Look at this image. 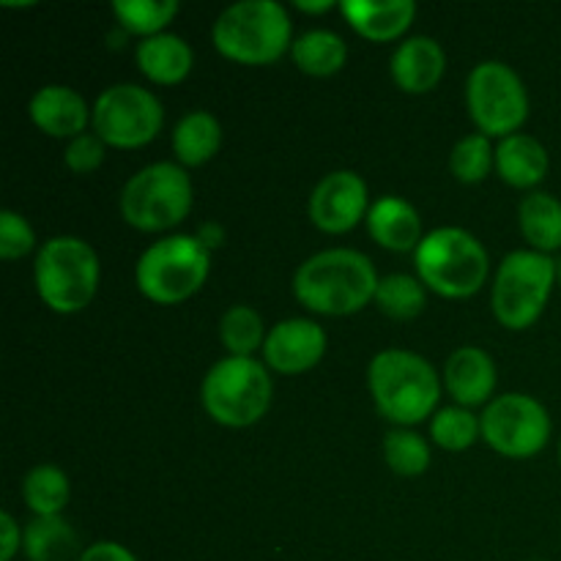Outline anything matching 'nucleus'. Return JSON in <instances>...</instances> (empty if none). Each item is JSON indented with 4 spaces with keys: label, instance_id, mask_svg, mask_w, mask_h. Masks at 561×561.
<instances>
[{
    "label": "nucleus",
    "instance_id": "f257e3e1",
    "mask_svg": "<svg viewBox=\"0 0 561 561\" xmlns=\"http://www.w3.org/2000/svg\"><path fill=\"white\" fill-rule=\"evenodd\" d=\"M376 266L356 250H323L307 257L294 274V296L318 316H354L376 301Z\"/></svg>",
    "mask_w": 561,
    "mask_h": 561
},
{
    "label": "nucleus",
    "instance_id": "f03ea898",
    "mask_svg": "<svg viewBox=\"0 0 561 561\" xmlns=\"http://www.w3.org/2000/svg\"><path fill=\"white\" fill-rule=\"evenodd\" d=\"M367 389L389 422L411 427L436 414L442 381L433 365L403 348H387L367 367Z\"/></svg>",
    "mask_w": 561,
    "mask_h": 561
},
{
    "label": "nucleus",
    "instance_id": "7ed1b4c3",
    "mask_svg": "<svg viewBox=\"0 0 561 561\" xmlns=\"http://www.w3.org/2000/svg\"><path fill=\"white\" fill-rule=\"evenodd\" d=\"M290 16L277 0H244L219 14L211 27V42L222 58L241 66L277 64L290 42Z\"/></svg>",
    "mask_w": 561,
    "mask_h": 561
},
{
    "label": "nucleus",
    "instance_id": "20e7f679",
    "mask_svg": "<svg viewBox=\"0 0 561 561\" xmlns=\"http://www.w3.org/2000/svg\"><path fill=\"white\" fill-rule=\"evenodd\" d=\"M96 250L77 236H55L44 241L33 263V283L44 305L58 316H75L93 301L99 288Z\"/></svg>",
    "mask_w": 561,
    "mask_h": 561
},
{
    "label": "nucleus",
    "instance_id": "39448f33",
    "mask_svg": "<svg viewBox=\"0 0 561 561\" xmlns=\"http://www.w3.org/2000/svg\"><path fill=\"white\" fill-rule=\"evenodd\" d=\"M422 285L444 299H469L485 285L491 261L477 236L463 228H438L414 252Z\"/></svg>",
    "mask_w": 561,
    "mask_h": 561
},
{
    "label": "nucleus",
    "instance_id": "423d86ee",
    "mask_svg": "<svg viewBox=\"0 0 561 561\" xmlns=\"http://www.w3.org/2000/svg\"><path fill=\"white\" fill-rule=\"evenodd\" d=\"M274 383L266 365L244 356L219 359L201 387L203 409L217 425L250 427L266 416Z\"/></svg>",
    "mask_w": 561,
    "mask_h": 561
},
{
    "label": "nucleus",
    "instance_id": "0eeeda50",
    "mask_svg": "<svg viewBox=\"0 0 561 561\" xmlns=\"http://www.w3.org/2000/svg\"><path fill=\"white\" fill-rule=\"evenodd\" d=\"M211 252L197 236H168L140 255L135 268L137 288L153 305H181L206 285Z\"/></svg>",
    "mask_w": 561,
    "mask_h": 561
},
{
    "label": "nucleus",
    "instance_id": "6e6552de",
    "mask_svg": "<svg viewBox=\"0 0 561 561\" xmlns=\"http://www.w3.org/2000/svg\"><path fill=\"white\" fill-rule=\"evenodd\" d=\"M192 211V181L175 162H153L137 170L121 190V217L142 233H162Z\"/></svg>",
    "mask_w": 561,
    "mask_h": 561
},
{
    "label": "nucleus",
    "instance_id": "1a4fd4ad",
    "mask_svg": "<svg viewBox=\"0 0 561 561\" xmlns=\"http://www.w3.org/2000/svg\"><path fill=\"white\" fill-rule=\"evenodd\" d=\"M557 285V263L535 250L510 252L499 266L491 290L496 321L510 332H524L540 321Z\"/></svg>",
    "mask_w": 561,
    "mask_h": 561
},
{
    "label": "nucleus",
    "instance_id": "9d476101",
    "mask_svg": "<svg viewBox=\"0 0 561 561\" xmlns=\"http://www.w3.org/2000/svg\"><path fill=\"white\" fill-rule=\"evenodd\" d=\"M466 104L480 135H518L529 118V93L524 80L502 60H482L466 80Z\"/></svg>",
    "mask_w": 561,
    "mask_h": 561
},
{
    "label": "nucleus",
    "instance_id": "9b49d317",
    "mask_svg": "<svg viewBox=\"0 0 561 561\" xmlns=\"http://www.w3.org/2000/svg\"><path fill=\"white\" fill-rule=\"evenodd\" d=\"M93 131L110 148H142L162 131V102L148 88L121 82L99 93L93 102Z\"/></svg>",
    "mask_w": 561,
    "mask_h": 561
},
{
    "label": "nucleus",
    "instance_id": "f8f14e48",
    "mask_svg": "<svg viewBox=\"0 0 561 561\" xmlns=\"http://www.w3.org/2000/svg\"><path fill=\"white\" fill-rule=\"evenodd\" d=\"M482 438L493 453L513 460L535 458L551 438V416L540 400L510 392L491 400L480 416Z\"/></svg>",
    "mask_w": 561,
    "mask_h": 561
},
{
    "label": "nucleus",
    "instance_id": "ddd939ff",
    "mask_svg": "<svg viewBox=\"0 0 561 561\" xmlns=\"http://www.w3.org/2000/svg\"><path fill=\"white\" fill-rule=\"evenodd\" d=\"M370 211L367 184L354 170H334L323 175L310 195V219L318 230L329 236H343L354 230Z\"/></svg>",
    "mask_w": 561,
    "mask_h": 561
},
{
    "label": "nucleus",
    "instance_id": "4468645a",
    "mask_svg": "<svg viewBox=\"0 0 561 561\" xmlns=\"http://www.w3.org/2000/svg\"><path fill=\"white\" fill-rule=\"evenodd\" d=\"M327 354V332L310 318H288L268 329L263 362L279 376H301Z\"/></svg>",
    "mask_w": 561,
    "mask_h": 561
},
{
    "label": "nucleus",
    "instance_id": "2eb2a0df",
    "mask_svg": "<svg viewBox=\"0 0 561 561\" xmlns=\"http://www.w3.org/2000/svg\"><path fill=\"white\" fill-rule=\"evenodd\" d=\"M27 113L38 131H44L47 137H58V140H75V137L85 135L88 124L93 121V110H88L85 99L75 88L66 85L38 88Z\"/></svg>",
    "mask_w": 561,
    "mask_h": 561
},
{
    "label": "nucleus",
    "instance_id": "dca6fc26",
    "mask_svg": "<svg viewBox=\"0 0 561 561\" xmlns=\"http://www.w3.org/2000/svg\"><path fill=\"white\" fill-rule=\"evenodd\" d=\"M392 80L405 93H431L447 71V55L442 44L431 36H411L394 49Z\"/></svg>",
    "mask_w": 561,
    "mask_h": 561
},
{
    "label": "nucleus",
    "instance_id": "f3484780",
    "mask_svg": "<svg viewBox=\"0 0 561 561\" xmlns=\"http://www.w3.org/2000/svg\"><path fill=\"white\" fill-rule=\"evenodd\" d=\"M444 387L453 394L455 403L474 409V405L488 403L496 392V365L482 348L463 345L444 365Z\"/></svg>",
    "mask_w": 561,
    "mask_h": 561
},
{
    "label": "nucleus",
    "instance_id": "a211bd4d",
    "mask_svg": "<svg viewBox=\"0 0 561 561\" xmlns=\"http://www.w3.org/2000/svg\"><path fill=\"white\" fill-rule=\"evenodd\" d=\"M340 14L367 42H394L416 16L414 0H343Z\"/></svg>",
    "mask_w": 561,
    "mask_h": 561
},
{
    "label": "nucleus",
    "instance_id": "6ab92c4d",
    "mask_svg": "<svg viewBox=\"0 0 561 561\" xmlns=\"http://www.w3.org/2000/svg\"><path fill=\"white\" fill-rule=\"evenodd\" d=\"M365 222L373 241L389 252H416V247L425 239L420 211L403 197H378L367 211Z\"/></svg>",
    "mask_w": 561,
    "mask_h": 561
},
{
    "label": "nucleus",
    "instance_id": "aec40b11",
    "mask_svg": "<svg viewBox=\"0 0 561 561\" xmlns=\"http://www.w3.org/2000/svg\"><path fill=\"white\" fill-rule=\"evenodd\" d=\"M135 58L142 75L157 85H179L190 77L192 64H195L190 44L173 33L142 38L135 49Z\"/></svg>",
    "mask_w": 561,
    "mask_h": 561
},
{
    "label": "nucleus",
    "instance_id": "412c9836",
    "mask_svg": "<svg viewBox=\"0 0 561 561\" xmlns=\"http://www.w3.org/2000/svg\"><path fill=\"white\" fill-rule=\"evenodd\" d=\"M548 151L537 137L510 135L496 148V173L515 190H531L548 175Z\"/></svg>",
    "mask_w": 561,
    "mask_h": 561
},
{
    "label": "nucleus",
    "instance_id": "4be33fe9",
    "mask_svg": "<svg viewBox=\"0 0 561 561\" xmlns=\"http://www.w3.org/2000/svg\"><path fill=\"white\" fill-rule=\"evenodd\" d=\"M222 146V124L208 110H192L175 124L173 151L181 168H201L211 162Z\"/></svg>",
    "mask_w": 561,
    "mask_h": 561
},
{
    "label": "nucleus",
    "instance_id": "5701e85b",
    "mask_svg": "<svg viewBox=\"0 0 561 561\" xmlns=\"http://www.w3.org/2000/svg\"><path fill=\"white\" fill-rule=\"evenodd\" d=\"M22 551L27 561H80V537L71 529L69 520L33 518L22 535Z\"/></svg>",
    "mask_w": 561,
    "mask_h": 561
},
{
    "label": "nucleus",
    "instance_id": "b1692460",
    "mask_svg": "<svg viewBox=\"0 0 561 561\" xmlns=\"http://www.w3.org/2000/svg\"><path fill=\"white\" fill-rule=\"evenodd\" d=\"M518 222L524 239L535 252L551 255L561 250V203L548 192H531L518 206Z\"/></svg>",
    "mask_w": 561,
    "mask_h": 561
},
{
    "label": "nucleus",
    "instance_id": "393cba45",
    "mask_svg": "<svg viewBox=\"0 0 561 561\" xmlns=\"http://www.w3.org/2000/svg\"><path fill=\"white\" fill-rule=\"evenodd\" d=\"M294 55V64L299 66V71L310 77H332L348 60V47H345L343 38L332 31H310L305 36H299L290 47Z\"/></svg>",
    "mask_w": 561,
    "mask_h": 561
},
{
    "label": "nucleus",
    "instance_id": "a878e982",
    "mask_svg": "<svg viewBox=\"0 0 561 561\" xmlns=\"http://www.w3.org/2000/svg\"><path fill=\"white\" fill-rule=\"evenodd\" d=\"M69 477L58 466L42 463L27 471L25 480H22V499H25L33 518H55V515H60L69 504Z\"/></svg>",
    "mask_w": 561,
    "mask_h": 561
},
{
    "label": "nucleus",
    "instance_id": "bb28decb",
    "mask_svg": "<svg viewBox=\"0 0 561 561\" xmlns=\"http://www.w3.org/2000/svg\"><path fill=\"white\" fill-rule=\"evenodd\" d=\"M266 327H263V318L255 307L250 305H233L225 310V316L219 318V340L228 348L230 356H244L252 359L257 348H263L266 343Z\"/></svg>",
    "mask_w": 561,
    "mask_h": 561
},
{
    "label": "nucleus",
    "instance_id": "cd10ccee",
    "mask_svg": "<svg viewBox=\"0 0 561 561\" xmlns=\"http://www.w3.org/2000/svg\"><path fill=\"white\" fill-rule=\"evenodd\" d=\"M376 307L394 321H411V318L422 316V310L427 307V290L420 277L389 274L378 283Z\"/></svg>",
    "mask_w": 561,
    "mask_h": 561
},
{
    "label": "nucleus",
    "instance_id": "c85d7f7f",
    "mask_svg": "<svg viewBox=\"0 0 561 561\" xmlns=\"http://www.w3.org/2000/svg\"><path fill=\"white\" fill-rule=\"evenodd\" d=\"M113 14L126 33L151 38L164 33V27L173 22V16L179 14V3L175 0H115Z\"/></svg>",
    "mask_w": 561,
    "mask_h": 561
},
{
    "label": "nucleus",
    "instance_id": "c756f323",
    "mask_svg": "<svg viewBox=\"0 0 561 561\" xmlns=\"http://www.w3.org/2000/svg\"><path fill=\"white\" fill-rule=\"evenodd\" d=\"M431 436L447 453H463L482 436L480 416L471 414L463 405H447L438 409L431 420Z\"/></svg>",
    "mask_w": 561,
    "mask_h": 561
},
{
    "label": "nucleus",
    "instance_id": "7c9ffc66",
    "mask_svg": "<svg viewBox=\"0 0 561 561\" xmlns=\"http://www.w3.org/2000/svg\"><path fill=\"white\" fill-rule=\"evenodd\" d=\"M496 168V151L491 146V137L485 135H466L463 140L455 142L449 153V170L460 184H480Z\"/></svg>",
    "mask_w": 561,
    "mask_h": 561
},
{
    "label": "nucleus",
    "instance_id": "2f4dec72",
    "mask_svg": "<svg viewBox=\"0 0 561 561\" xmlns=\"http://www.w3.org/2000/svg\"><path fill=\"white\" fill-rule=\"evenodd\" d=\"M383 460L400 477H420L431 466V447L420 433L400 427L383 438Z\"/></svg>",
    "mask_w": 561,
    "mask_h": 561
},
{
    "label": "nucleus",
    "instance_id": "473e14b6",
    "mask_svg": "<svg viewBox=\"0 0 561 561\" xmlns=\"http://www.w3.org/2000/svg\"><path fill=\"white\" fill-rule=\"evenodd\" d=\"M36 247V233L31 222L16 211H0V257L3 261H16L33 252Z\"/></svg>",
    "mask_w": 561,
    "mask_h": 561
},
{
    "label": "nucleus",
    "instance_id": "72a5a7b5",
    "mask_svg": "<svg viewBox=\"0 0 561 561\" xmlns=\"http://www.w3.org/2000/svg\"><path fill=\"white\" fill-rule=\"evenodd\" d=\"M104 153H107V142H104L96 131H91V135L85 131V135L69 140V146H66V153H64V162L71 173L88 175L93 173V170L102 168Z\"/></svg>",
    "mask_w": 561,
    "mask_h": 561
},
{
    "label": "nucleus",
    "instance_id": "f704fd0d",
    "mask_svg": "<svg viewBox=\"0 0 561 561\" xmlns=\"http://www.w3.org/2000/svg\"><path fill=\"white\" fill-rule=\"evenodd\" d=\"M22 535L20 524L11 513H0V561H11L22 551Z\"/></svg>",
    "mask_w": 561,
    "mask_h": 561
},
{
    "label": "nucleus",
    "instance_id": "c9c22d12",
    "mask_svg": "<svg viewBox=\"0 0 561 561\" xmlns=\"http://www.w3.org/2000/svg\"><path fill=\"white\" fill-rule=\"evenodd\" d=\"M80 561H137V557L129 551V548L121 546V542L102 540L88 546L85 551H82Z\"/></svg>",
    "mask_w": 561,
    "mask_h": 561
},
{
    "label": "nucleus",
    "instance_id": "e433bc0d",
    "mask_svg": "<svg viewBox=\"0 0 561 561\" xmlns=\"http://www.w3.org/2000/svg\"><path fill=\"white\" fill-rule=\"evenodd\" d=\"M197 239H201V244L211 252V250H217V247L225 244V230L219 228L217 222H203L201 230H197Z\"/></svg>",
    "mask_w": 561,
    "mask_h": 561
},
{
    "label": "nucleus",
    "instance_id": "4c0bfd02",
    "mask_svg": "<svg viewBox=\"0 0 561 561\" xmlns=\"http://www.w3.org/2000/svg\"><path fill=\"white\" fill-rule=\"evenodd\" d=\"M296 9L305 14H327L334 9V3L332 0H296Z\"/></svg>",
    "mask_w": 561,
    "mask_h": 561
},
{
    "label": "nucleus",
    "instance_id": "58836bf2",
    "mask_svg": "<svg viewBox=\"0 0 561 561\" xmlns=\"http://www.w3.org/2000/svg\"><path fill=\"white\" fill-rule=\"evenodd\" d=\"M557 283L561 285V261L557 263Z\"/></svg>",
    "mask_w": 561,
    "mask_h": 561
},
{
    "label": "nucleus",
    "instance_id": "ea45409f",
    "mask_svg": "<svg viewBox=\"0 0 561 561\" xmlns=\"http://www.w3.org/2000/svg\"><path fill=\"white\" fill-rule=\"evenodd\" d=\"M559 463H561V444H559Z\"/></svg>",
    "mask_w": 561,
    "mask_h": 561
},
{
    "label": "nucleus",
    "instance_id": "a19ab883",
    "mask_svg": "<svg viewBox=\"0 0 561 561\" xmlns=\"http://www.w3.org/2000/svg\"><path fill=\"white\" fill-rule=\"evenodd\" d=\"M535 561H540V559H535Z\"/></svg>",
    "mask_w": 561,
    "mask_h": 561
}]
</instances>
